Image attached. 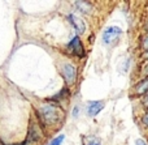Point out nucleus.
I'll list each match as a JSON object with an SVG mask.
<instances>
[{
    "mask_svg": "<svg viewBox=\"0 0 148 145\" xmlns=\"http://www.w3.org/2000/svg\"><path fill=\"white\" fill-rule=\"evenodd\" d=\"M135 92L136 94H144L148 92V78H144V80H142L140 83L138 84V85L135 86Z\"/></svg>",
    "mask_w": 148,
    "mask_h": 145,
    "instance_id": "0eeeda50",
    "label": "nucleus"
},
{
    "mask_svg": "<svg viewBox=\"0 0 148 145\" xmlns=\"http://www.w3.org/2000/svg\"><path fill=\"white\" fill-rule=\"evenodd\" d=\"M136 145H147L143 140H136Z\"/></svg>",
    "mask_w": 148,
    "mask_h": 145,
    "instance_id": "2eb2a0df",
    "label": "nucleus"
},
{
    "mask_svg": "<svg viewBox=\"0 0 148 145\" xmlns=\"http://www.w3.org/2000/svg\"><path fill=\"white\" fill-rule=\"evenodd\" d=\"M143 49L146 50V51H148V35L143 38Z\"/></svg>",
    "mask_w": 148,
    "mask_h": 145,
    "instance_id": "ddd939ff",
    "label": "nucleus"
},
{
    "mask_svg": "<svg viewBox=\"0 0 148 145\" xmlns=\"http://www.w3.org/2000/svg\"><path fill=\"white\" fill-rule=\"evenodd\" d=\"M62 76H64V78L66 80V83L69 84V85L75 83L77 71H75V68H74V65L69 64V63H65V64L62 65Z\"/></svg>",
    "mask_w": 148,
    "mask_h": 145,
    "instance_id": "7ed1b4c3",
    "label": "nucleus"
},
{
    "mask_svg": "<svg viewBox=\"0 0 148 145\" xmlns=\"http://www.w3.org/2000/svg\"><path fill=\"white\" fill-rule=\"evenodd\" d=\"M142 122H143V124L144 126H147L148 127V111L144 114V117H143V119H142Z\"/></svg>",
    "mask_w": 148,
    "mask_h": 145,
    "instance_id": "4468645a",
    "label": "nucleus"
},
{
    "mask_svg": "<svg viewBox=\"0 0 148 145\" xmlns=\"http://www.w3.org/2000/svg\"><path fill=\"white\" fill-rule=\"evenodd\" d=\"M66 96H68V89L65 88V89H62V90L60 92V93L57 94V96H55L52 99H53V101H56V99H59V98H61V99H62V98H65Z\"/></svg>",
    "mask_w": 148,
    "mask_h": 145,
    "instance_id": "f8f14e48",
    "label": "nucleus"
},
{
    "mask_svg": "<svg viewBox=\"0 0 148 145\" xmlns=\"http://www.w3.org/2000/svg\"><path fill=\"white\" fill-rule=\"evenodd\" d=\"M75 5L78 7V9L82 10L83 13H90L91 12V9H92L91 4L87 3V1H75Z\"/></svg>",
    "mask_w": 148,
    "mask_h": 145,
    "instance_id": "6e6552de",
    "label": "nucleus"
},
{
    "mask_svg": "<svg viewBox=\"0 0 148 145\" xmlns=\"http://www.w3.org/2000/svg\"><path fill=\"white\" fill-rule=\"evenodd\" d=\"M143 56H144V59H147V60H148V51H146V54H144Z\"/></svg>",
    "mask_w": 148,
    "mask_h": 145,
    "instance_id": "f3484780",
    "label": "nucleus"
},
{
    "mask_svg": "<svg viewBox=\"0 0 148 145\" xmlns=\"http://www.w3.org/2000/svg\"><path fill=\"white\" fill-rule=\"evenodd\" d=\"M77 115H78V107L74 109V117H77Z\"/></svg>",
    "mask_w": 148,
    "mask_h": 145,
    "instance_id": "dca6fc26",
    "label": "nucleus"
},
{
    "mask_svg": "<svg viewBox=\"0 0 148 145\" xmlns=\"http://www.w3.org/2000/svg\"><path fill=\"white\" fill-rule=\"evenodd\" d=\"M68 20L72 22V25L74 26V29L77 30V33L78 34H83L84 30H86V25H84L83 20L79 17H77L75 15H69L68 16Z\"/></svg>",
    "mask_w": 148,
    "mask_h": 145,
    "instance_id": "423d86ee",
    "label": "nucleus"
},
{
    "mask_svg": "<svg viewBox=\"0 0 148 145\" xmlns=\"http://www.w3.org/2000/svg\"><path fill=\"white\" fill-rule=\"evenodd\" d=\"M40 137V135L38 133V131H36V127H31L30 130H29V137H27V143H34V141H36Z\"/></svg>",
    "mask_w": 148,
    "mask_h": 145,
    "instance_id": "1a4fd4ad",
    "label": "nucleus"
},
{
    "mask_svg": "<svg viewBox=\"0 0 148 145\" xmlns=\"http://www.w3.org/2000/svg\"><path fill=\"white\" fill-rule=\"evenodd\" d=\"M38 114H39V118H40L42 122H43L44 124L49 126V124H55V123H57L61 119L62 110L60 109V107L55 106V105L47 103V105H43V106L39 109Z\"/></svg>",
    "mask_w": 148,
    "mask_h": 145,
    "instance_id": "f257e3e1",
    "label": "nucleus"
},
{
    "mask_svg": "<svg viewBox=\"0 0 148 145\" xmlns=\"http://www.w3.org/2000/svg\"><path fill=\"white\" fill-rule=\"evenodd\" d=\"M69 49L72 50V52H73L74 55H77V56H79V58L84 56L83 44H82L79 37H74V38L72 39V42L69 43Z\"/></svg>",
    "mask_w": 148,
    "mask_h": 145,
    "instance_id": "20e7f679",
    "label": "nucleus"
},
{
    "mask_svg": "<svg viewBox=\"0 0 148 145\" xmlns=\"http://www.w3.org/2000/svg\"><path fill=\"white\" fill-rule=\"evenodd\" d=\"M84 145H100V140L94 137V136H90L84 140Z\"/></svg>",
    "mask_w": 148,
    "mask_h": 145,
    "instance_id": "9d476101",
    "label": "nucleus"
},
{
    "mask_svg": "<svg viewBox=\"0 0 148 145\" xmlns=\"http://www.w3.org/2000/svg\"><path fill=\"white\" fill-rule=\"evenodd\" d=\"M121 33H122V30L120 28H117V26H109V28H107L104 30V33H103V43L104 44L113 43L121 35Z\"/></svg>",
    "mask_w": 148,
    "mask_h": 145,
    "instance_id": "f03ea898",
    "label": "nucleus"
},
{
    "mask_svg": "<svg viewBox=\"0 0 148 145\" xmlns=\"http://www.w3.org/2000/svg\"><path fill=\"white\" fill-rule=\"evenodd\" d=\"M104 106H105V103L103 101L88 102V105H87V114H88L90 117H95V115H97L103 109H104Z\"/></svg>",
    "mask_w": 148,
    "mask_h": 145,
    "instance_id": "39448f33",
    "label": "nucleus"
},
{
    "mask_svg": "<svg viewBox=\"0 0 148 145\" xmlns=\"http://www.w3.org/2000/svg\"><path fill=\"white\" fill-rule=\"evenodd\" d=\"M14 145H20V144H14Z\"/></svg>",
    "mask_w": 148,
    "mask_h": 145,
    "instance_id": "a211bd4d",
    "label": "nucleus"
},
{
    "mask_svg": "<svg viewBox=\"0 0 148 145\" xmlns=\"http://www.w3.org/2000/svg\"><path fill=\"white\" fill-rule=\"evenodd\" d=\"M64 139H65L64 135H60V136H57L56 139H53L48 145H61V143L64 141Z\"/></svg>",
    "mask_w": 148,
    "mask_h": 145,
    "instance_id": "9b49d317",
    "label": "nucleus"
}]
</instances>
